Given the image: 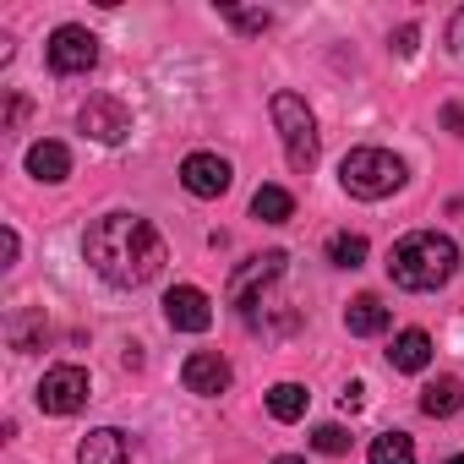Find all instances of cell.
<instances>
[{"instance_id":"1","label":"cell","mask_w":464,"mask_h":464,"mask_svg":"<svg viewBox=\"0 0 464 464\" xmlns=\"http://www.w3.org/2000/svg\"><path fill=\"white\" fill-rule=\"evenodd\" d=\"M82 257H88V268H93L104 285L137 290V285H148V279L164 268V236H159L142 213H104V218L88 229Z\"/></svg>"},{"instance_id":"2","label":"cell","mask_w":464,"mask_h":464,"mask_svg":"<svg viewBox=\"0 0 464 464\" xmlns=\"http://www.w3.org/2000/svg\"><path fill=\"white\" fill-rule=\"evenodd\" d=\"M459 274V246L448 236H437V229H415V236H404L393 252H388V279L399 290H442L448 279Z\"/></svg>"},{"instance_id":"3","label":"cell","mask_w":464,"mask_h":464,"mask_svg":"<svg viewBox=\"0 0 464 464\" xmlns=\"http://www.w3.org/2000/svg\"><path fill=\"white\" fill-rule=\"evenodd\" d=\"M268 110H274L279 137H285V159H290V169H295V175H306V169L317 164V153H323V137H317V121H312L306 99H301V93H290V88H279Z\"/></svg>"},{"instance_id":"4","label":"cell","mask_w":464,"mask_h":464,"mask_svg":"<svg viewBox=\"0 0 464 464\" xmlns=\"http://www.w3.org/2000/svg\"><path fill=\"white\" fill-rule=\"evenodd\" d=\"M339 186L350 197H361V202H377V197L404 186V164L388 148H350L344 164H339Z\"/></svg>"},{"instance_id":"5","label":"cell","mask_w":464,"mask_h":464,"mask_svg":"<svg viewBox=\"0 0 464 464\" xmlns=\"http://www.w3.org/2000/svg\"><path fill=\"white\" fill-rule=\"evenodd\" d=\"M285 263H290L285 252H263V257H252L246 268H236V274H229V306L246 317V312L285 279Z\"/></svg>"},{"instance_id":"6","label":"cell","mask_w":464,"mask_h":464,"mask_svg":"<svg viewBox=\"0 0 464 464\" xmlns=\"http://www.w3.org/2000/svg\"><path fill=\"white\" fill-rule=\"evenodd\" d=\"M93 66H99V39L88 28L66 23V28L50 34V72L55 77H88Z\"/></svg>"},{"instance_id":"7","label":"cell","mask_w":464,"mask_h":464,"mask_svg":"<svg viewBox=\"0 0 464 464\" xmlns=\"http://www.w3.org/2000/svg\"><path fill=\"white\" fill-rule=\"evenodd\" d=\"M34 399H39L44 415H77L88 404V372L82 366H50Z\"/></svg>"},{"instance_id":"8","label":"cell","mask_w":464,"mask_h":464,"mask_svg":"<svg viewBox=\"0 0 464 464\" xmlns=\"http://www.w3.org/2000/svg\"><path fill=\"white\" fill-rule=\"evenodd\" d=\"M77 126L93 137V142H104V148H115V142H126L131 137V110L115 99V93H93L88 104H82V115H77Z\"/></svg>"},{"instance_id":"9","label":"cell","mask_w":464,"mask_h":464,"mask_svg":"<svg viewBox=\"0 0 464 464\" xmlns=\"http://www.w3.org/2000/svg\"><path fill=\"white\" fill-rule=\"evenodd\" d=\"M164 323H169L175 334H208V328H213V301H208L197 285H175V290L164 295Z\"/></svg>"},{"instance_id":"10","label":"cell","mask_w":464,"mask_h":464,"mask_svg":"<svg viewBox=\"0 0 464 464\" xmlns=\"http://www.w3.org/2000/svg\"><path fill=\"white\" fill-rule=\"evenodd\" d=\"M229 180H236V169H229V159H218V153H186V164H180V186L191 197H202V202L224 197Z\"/></svg>"},{"instance_id":"11","label":"cell","mask_w":464,"mask_h":464,"mask_svg":"<svg viewBox=\"0 0 464 464\" xmlns=\"http://www.w3.org/2000/svg\"><path fill=\"white\" fill-rule=\"evenodd\" d=\"M180 382H186L191 393L213 399V393H224V388H229V361H224L218 350H197V355H186V366H180Z\"/></svg>"},{"instance_id":"12","label":"cell","mask_w":464,"mask_h":464,"mask_svg":"<svg viewBox=\"0 0 464 464\" xmlns=\"http://www.w3.org/2000/svg\"><path fill=\"white\" fill-rule=\"evenodd\" d=\"M131 459V437L115 426H99L77 442V464H126Z\"/></svg>"},{"instance_id":"13","label":"cell","mask_w":464,"mask_h":464,"mask_svg":"<svg viewBox=\"0 0 464 464\" xmlns=\"http://www.w3.org/2000/svg\"><path fill=\"white\" fill-rule=\"evenodd\" d=\"M28 175H34V180L61 186V180L72 175V153H66V142H55V137L34 142V148H28Z\"/></svg>"},{"instance_id":"14","label":"cell","mask_w":464,"mask_h":464,"mask_svg":"<svg viewBox=\"0 0 464 464\" xmlns=\"http://www.w3.org/2000/svg\"><path fill=\"white\" fill-rule=\"evenodd\" d=\"M388 366H393V372H426V366H431V339H426L420 328L393 334V344H388Z\"/></svg>"},{"instance_id":"15","label":"cell","mask_w":464,"mask_h":464,"mask_svg":"<svg viewBox=\"0 0 464 464\" xmlns=\"http://www.w3.org/2000/svg\"><path fill=\"white\" fill-rule=\"evenodd\" d=\"M344 328H350V334H361V339H372V334H382V328H388V306H382L377 295H355V301L344 306Z\"/></svg>"},{"instance_id":"16","label":"cell","mask_w":464,"mask_h":464,"mask_svg":"<svg viewBox=\"0 0 464 464\" xmlns=\"http://www.w3.org/2000/svg\"><path fill=\"white\" fill-rule=\"evenodd\" d=\"M306 404H312V393H306L301 382H274V388H268V415H274V420H285V426H290V420H301V415H306Z\"/></svg>"},{"instance_id":"17","label":"cell","mask_w":464,"mask_h":464,"mask_svg":"<svg viewBox=\"0 0 464 464\" xmlns=\"http://www.w3.org/2000/svg\"><path fill=\"white\" fill-rule=\"evenodd\" d=\"M459 399H464L459 377H437V382H426V388H420V410H426V415H437V420H448V415L459 410Z\"/></svg>"},{"instance_id":"18","label":"cell","mask_w":464,"mask_h":464,"mask_svg":"<svg viewBox=\"0 0 464 464\" xmlns=\"http://www.w3.org/2000/svg\"><path fill=\"white\" fill-rule=\"evenodd\" d=\"M295 213V197L285 191V186H257V197H252V218H263V224H285Z\"/></svg>"},{"instance_id":"19","label":"cell","mask_w":464,"mask_h":464,"mask_svg":"<svg viewBox=\"0 0 464 464\" xmlns=\"http://www.w3.org/2000/svg\"><path fill=\"white\" fill-rule=\"evenodd\" d=\"M366 459L372 464H415V442H410V431H382V437H372Z\"/></svg>"},{"instance_id":"20","label":"cell","mask_w":464,"mask_h":464,"mask_svg":"<svg viewBox=\"0 0 464 464\" xmlns=\"http://www.w3.org/2000/svg\"><path fill=\"white\" fill-rule=\"evenodd\" d=\"M328 263L334 268H361L366 263V236H350V229H339V236H328Z\"/></svg>"},{"instance_id":"21","label":"cell","mask_w":464,"mask_h":464,"mask_svg":"<svg viewBox=\"0 0 464 464\" xmlns=\"http://www.w3.org/2000/svg\"><path fill=\"white\" fill-rule=\"evenodd\" d=\"M224 23L241 28V34H268L274 28V12H241V6H224Z\"/></svg>"},{"instance_id":"22","label":"cell","mask_w":464,"mask_h":464,"mask_svg":"<svg viewBox=\"0 0 464 464\" xmlns=\"http://www.w3.org/2000/svg\"><path fill=\"white\" fill-rule=\"evenodd\" d=\"M39 328H44V317H39V312H23V317H12V350H23V355H28Z\"/></svg>"},{"instance_id":"23","label":"cell","mask_w":464,"mask_h":464,"mask_svg":"<svg viewBox=\"0 0 464 464\" xmlns=\"http://www.w3.org/2000/svg\"><path fill=\"white\" fill-rule=\"evenodd\" d=\"M312 448H317V453H350V431L328 420V426H317V431H312Z\"/></svg>"},{"instance_id":"24","label":"cell","mask_w":464,"mask_h":464,"mask_svg":"<svg viewBox=\"0 0 464 464\" xmlns=\"http://www.w3.org/2000/svg\"><path fill=\"white\" fill-rule=\"evenodd\" d=\"M339 404H344V410L355 415V410L366 404V382H344V393H339Z\"/></svg>"},{"instance_id":"25","label":"cell","mask_w":464,"mask_h":464,"mask_svg":"<svg viewBox=\"0 0 464 464\" xmlns=\"http://www.w3.org/2000/svg\"><path fill=\"white\" fill-rule=\"evenodd\" d=\"M448 50H459L464 55V6L453 12V23H448Z\"/></svg>"},{"instance_id":"26","label":"cell","mask_w":464,"mask_h":464,"mask_svg":"<svg viewBox=\"0 0 464 464\" xmlns=\"http://www.w3.org/2000/svg\"><path fill=\"white\" fill-rule=\"evenodd\" d=\"M23 115H28V99H17V93H12V99H6V121H0V126H6V131H12V126H17Z\"/></svg>"},{"instance_id":"27","label":"cell","mask_w":464,"mask_h":464,"mask_svg":"<svg viewBox=\"0 0 464 464\" xmlns=\"http://www.w3.org/2000/svg\"><path fill=\"white\" fill-rule=\"evenodd\" d=\"M442 126H448L453 137H464V104H448V110H442Z\"/></svg>"},{"instance_id":"28","label":"cell","mask_w":464,"mask_h":464,"mask_svg":"<svg viewBox=\"0 0 464 464\" xmlns=\"http://www.w3.org/2000/svg\"><path fill=\"white\" fill-rule=\"evenodd\" d=\"M415 39H420L415 28H399V34H393V50H399V55H415Z\"/></svg>"},{"instance_id":"29","label":"cell","mask_w":464,"mask_h":464,"mask_svg":"<svg viewBox=\"0 0 464 464\" xmlns=\"http://www.w3.org/2000/svg\"><path fill=\"white\" fill-rule=\"evenodd\" d=\"M0 246H6V268L17 263V252H23V241H17V229H6V236H0Z\"/></svg>"},{"instance_id":"30","label":"cell","mask_w":464,"mask_h":464,"mask_svg":"<svg viewBox=\"0 0 464 464\" xmlns=\"http://www.w3.org/2000/svg\"><path fill=\"white\" fill-rule=\"evenodd\" d=\"M274 464H306V459H295V453H285V459H274Z\"/></svg>"},{"instance_id":"31","label":"cell","mask_w":464,"mask_h":464,"mask_svg":"<svg viewBox=\"0 0 464 464\" xmlns=\"http://www.w3.org/2000/svg\"><path fill=\"white\" fill-rule=\"evenodd\" d=\"M448 464H464V459H448Z\"/></svg>"}]
</instances>
